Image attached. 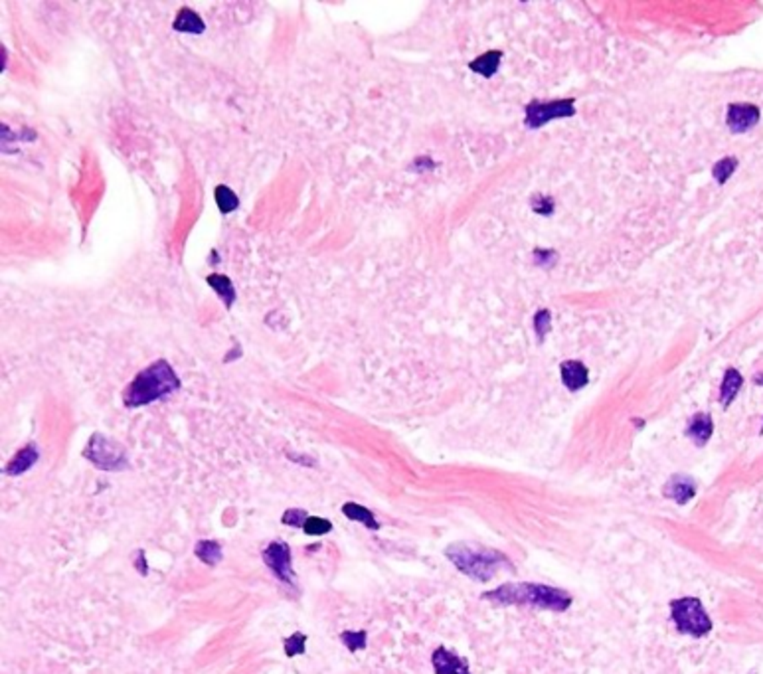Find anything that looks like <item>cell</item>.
Here are the masks:
<instances>
[{
    "instance_id": "7a4b0ae2",
    "label": "cell",
    "mask_w": 763,
    "mask_h": 674,
    "mask_svg": "<svg viewBox=\"0 0 763 674\" xmlns=\"http://www.w3.org/2000/svg\"><path fill=\"white\" fill-rule=\"evenodd\" d=\"M445 556L451 560V564L471 580L489 581L505 569L514 572V565L507 554L480 544L457 542L445 550Z\"/></svg>"
},
{
    "instance_id": "4316f807",
    "label": "cell",
    "mask_w": 763,
    "mask_h": 674,
    "mask_svg": "<svg viewBox=\"0 0 763 674\" xmlns=\"http://www.w3.org/2000/svg\"><path fill=\"white\" fill-rule=\"evenodd\" d=\"M137 556H139V562H137V567H139V572H141V574H143V576H144V574H146L148 569H146V565H143V556H144L143 550H139V552H137Z\"/></svg>"
},
{
    "instance_id": "cb8c5ba5",
    "label": "cell",
    "mask_w": 763,
    "mask_h": 674,
    "mask_svg": "<svg viewBox=\"0 0 763 674\" xmlns=\"http://www.w3.org/2000/svg\"><path fill=\"white\" fill-rule=\"evenodd\" d=\"M736 166H738V160H736L733 157H728V158H724V160H720V162L714 166V178L718 180V182H726V180L731 176V173L736 171Z\"/></svg>"
},
{
    "instance_id": "2e32d148",
    "label": "cell",
    "mask_w": 763,
    "mask_h": 674,
    "mask_svg": "<svg viewBox=\"0 0 763 674\" xmlns=\"http://www.w3.org/2000/svg\"><path fill=\"white\" fill-rule=\"evenodd\" d=\"M742 384H744L742 374H740L738 370L730 368V370L726 372V376H724L722 388H720V402H722V406H724V408H728L731 402H733V398L738 395L740 388H742Z\"/></svg>"
},
{
    "instance_id": "30bf717a",
    "label": "cell",
    "mask_w": 763,
    "mask_h": 674,
    "mask_svg": "<svg viewBox=\"0 0 763 674\" xmlns=\"http://www.w3.org/2000/svg\"><path fill=\"white\" fill-rule=\"evenodd\" d=\"M760 121V109L749 103H736L728 109V125L731 131L742 133Z\"/></svg>"
},
{
    "instance_id": "52a82bcc",
    "label": "cell",
    "mask_w": 763,
    "mask_h": 674,
    "mask_svg": "<svg viewBox=\"0 0 763 674\" xmlns=\"http://www.w3.org/2000/svg\"><path fill=\"white\" fill-rule=\"evenodd\" d=\"M573 113V101H556V103H536L526 111V125L540 127L550 119L566 117Z\"/></svg>"
},
{
    "instance_id": "4fadbf2b",
    "label": "cell",
    "mask_w": 763,
    "mask_h": 674,
    "mask_svg": "<svg viewBox=\"0 0 763 674\" xmlns=\"http://www.w3.org/2000/svg\"><path fill=\"white\" fill-rule=\"evenodd\" d=\"M562 380L572 392H575V390H579L588 384V368L582 362H564L562 364Z\"/></svg>"
},
{
    "instance_id": "9c48e42d",
    "label": "cell",
    "mask_w": 763,
    "mask_h": 674,
    "mask_svg": "<svg viewBox=\"0 0 763 674\" xmlns=\"http://www.w3.org/2000/svg\"><path fill=\"white\" fill-rule=\"evenodd\" d=\"M431 662H433V668L437 674H471L469 662L459 655L451 653L445 646H439V649L433 651Z\"/></svg>"
},
{
    "instance_id": "7c38bea8",
    "label": "cell",
    "mask_w": 763,
    "mask_h": 674,
    "mask_svg": "<svg viewBox=\"0 0 763 674\" xmlns=\"http://www.w3.org/2000/svg\"><path fill=\"white\" fill-rule=\"evenodd\" d=\"M712 431H714V424H712V417L708 413H696L686 427V435L698 447L708 443V439L712 437Z\"/></svg>"
},
{
    "instance_id": "5b68a950",
    "label": "cell",
    "mask_w": 763,
    "mask_h": 674,
    "mask_svg": "<svg viewBox=\"0 0 763 674\" xmlns=\"http://www.w3.org/2000/svg\"><path fill=\"white\" fill-rule=\"evenodd\" d=\"M83 457L101 470H123L127 469L129 465L123 447H119L117 443L109 441L101 433L91 435L87 447L83 449Z\"/></svg>"
},
{
    "instance_id": "603a6c76",
    "label": "cell",
    "mask_w": 763,
    "mask_h": 674,
    "mask_svg": "<svg viewBox=\"0 0 763 674\" xmlns=\"http://www.w3.org/2000/svg\"><path fill=\"white\" fill-rule=\"evenodd\" d=\"M305 649H307V635H302V633H293L289 639H285V655L291 659V657H299V655H302L305 653Z\"/></svg>"
},
{
    "instance_id": "7402d4cb",
    "label": "cell",
    "mask_w": 763,
    "mask_h": 674,
    "mask_svg": "<svg viewBox=\"0 0 763 674\" xmlns=\"http://www.w3.org/2000/svg\"><path fill=\"white\" fill-rule=\"evenodd\" d=\"M368 635H366V631H344V633H340V641L344 643V646L349 649V651H352V653H356V651H364L366 644H368Z\"/></svg>"
},
{
    "instance_id": "d4e9b609",
    "label": "cell",
    "mask_w": 763,
    "mask_h": 674,
    "mask_svg": "<svg viewBox=\"0 0 763 674\" xmlns=\"http://www.w3.org/2000/svg\"><path fill=\"white\" fill-rule=\"evenodd\" d=\"M307 518H309V512H307V510H301V508H291V510H287L285 514H283L281 522L287 524V526H297V528H302V524H305V520H307Z\"/></svg>"
},
{
    "instance_id": "9a60e30c",
    "label": "cell",
    "mask_w": 763,
    "mask_h": 674,
    "mask_svg": "<svg viewBox=\"0 0 763 674\" xmlns=\"http://www.w3.org/2000/svg\"><path fill=\"white\" fill-rule=\"evenodd\" d=\"M175 30L178 32H184V34H202L204 32V22H202V18L196 14L192 8H188V6H184L178 14H176V20H175Z\"/></svg>"
},
{
    "instance_id": "83f0119b",
    "label": "cell",
    "mask_w": 763,
    "mask_h": 674,
    "mask_svg": "<svg viewBox=\"0 0 763 674\" xmlns=\"http://www.w3.org/2000/svg\"><path fill=\"white\" fill-rule=\"evenodd\" d=\"M755 384H760V386H763V374H760V376H755Z\"/></svg>"
},
{
    "instance_id": "44dd1931",
    "label": "cell",
    "mask_w": 763,
    "mask_h": 674,
    "mask_svg": "<svg viewBox=\"0 0 763 674\" xmlns=\"http://www.w3.org/2000/svg\"><path fill=\"white\" fill-rule=\"evenodd\" d=\"M331 530H333L331 520L320 517H309L302 524V532L309 534V536H322V534H329Z\"/></svg>"
},
{
    "instance_id": "f1b7e54d",
    "label": "cell",
    "mask_w": 763,
    "mask_h": 674,
    "mask_svg": "<svg viewBox=\"0 0 763 674\" xmlns=\"http://www.w3.org/2000/svg\"><path fill=\"white\" fill-rule=\"evenodd\" d=\"M762 435H763V427H762Z\"/></svg>"
},
{
    "instance_id": "ffe728a7",
    "label": "cell",
    "mask_w": 763,
    "mask_h": 674,
    "mask_svg": "<svg viewBox=\"0 0 763 674\" xmlns=\"http://www.w3.org/2000/svg\"><path fill=\"white\" fill-rule=\"evenodd\" d=\"M214 198H216V204L220 206V210H222V212H225V214L234 212V210H236V208H238V204H239L238 196L234 194V190L230 188V186H223V184H220V186L216 188V192H214Z\"/></svg>"
},
{
    "instance_id": "ac0fdd59",
    "label": "cell",
    "mask_w": 763,
    "mask_h": 674,
    "mask_svg": "<svg viewBox=\"0 0 763 674\" xmlns=\"http://www.w3.org/2000/svg\"><path fill=\"white\" fill-rule=\"evenodd\" d=\"M208 285L220 295V297L223 298V303L230 307L232 305V301L236 298V291H234V285H232V281L225 277V275H210L208 277Z\"/></svg>"
},
{
    "instance_id": "277c9868",
    "label": "cell",
    "mask_w": 763,
    "mask_h": 674,
    "mask_svg": "<svg viewBox=\"0 0 763 674\" xmlns=\"http://www.w3.org/2000/svg\"><path fill=\"white\" fill-rule=\"evenodd\" d=\"M670 617L678 633L700 639L712 631V619L698 597H681L670 601Z\"/></svg>"
},
{
    "instance_id": "d6986e66",
    "label": "cell",
    "mask_w": 763,
    "mask_h": 674,
    "mask_svg": "<svg viewBox=\"0 0 763 674\" xmlns=\"http://www.w3.org/2000/svg\"><path fill=\"white\" fill-rule=\"evenodd\" d=\"M498 62H500V52H489V54L480 56L478 60L471 63V69L478 72L485 78H491L498 67Z\"/></svg>"
},
{
    "instance_id": "6da1fadb",
    "label": "cell",
    "mask_w": 763,
    "mask_h": 674,
    "mask_svg": "<svg viewBox=\"0 0 763 674\" xmlns=\"http://www.w3.org/2000/svg\"><path fill=\"white\" fill-rule=\"evenodd\" d=\"M483 599L496 603V605H528L534 609L542 611H556L564 613L572 607L573 597L552 585L544 583H530V581H520V583H502L496 589L487 591Z\"/></svg>"
},
{
    "instance_id": "e0dca14e",
    "label": "cell",
    "mask_w": 763,
    "mask_h": 674,
    "mask_svg": "<svg viewBox=\"0 0 763 674\" xmlns=\"http://www.w3.org/2000/svg\"><path fill=\"white\" fill-rule=\"evenodd\" d=\"M194 554L200 562H204L206 565H216L223 556L222 544L216 542V540H200L196 546H194Z\"/></svg>"
},
{
    "instance_id": "3957f363",
    "label": "cell",
    "mask_w": 763,
    "mask_h": 674,
    "mask_svg": "<svg viewBox=\"0 0 763 674\" xmlns=\"http://www.w3.org/2000/svg\"><path fill=\"white\" fill-rule=\"evenodd\" d=\"M180 388V380L175 374L173 366L166 360L153 362L148 368L141 370L135 380L127 386L123 393V402L127 408H139L153 404L160 398L176 392Z\"/></svg>"
},
{
    "instance_id": "8992f818",
    "label": "cell",
    "mask_w": 763,
    "mask_h": 674,
    "mask_svg": "<svg viewBox=\"0 0 763 674\" xmlns=\"http://www.w3.org/2000/svg\"><path fill=\"white\" fill-rule=\"evenodd\" d=\"M291 560H293L291 548H289V544L283 542V540L271 542L269 546L263 550V562H265V565L283 583H291L293 585L295 583V572H293Z\"/></svg>"
},
{
    "instance_id": "5bb4252c",
    "label": "cell",
    "mask_w": 763,
    "mask_h": 674,
    "mask_svg": "<svg viewBox=\"0 0 763 674\" xmlns=\"http://www.w3.org/2000/svg\"><path fill=\"white\" fill-rule=\"evenodd\" d=\"M342 514L349 518V520H354V522H360V524H364L368 530H380V522L376 520V517H374V512L372 510H368V508H364V506H360V504H356V502H346V504H342Z\"/></svg>"
},
{
    "instance_id": "ba28073f",
    "label": "cell",
    "mask_w": 763,
    "mask_h": 674,
    "mask_svg": "<svg viewBox=\"0 0 763 674\" xmlns=\"http://www.w3.org/2000/svg\"><path fill=\"white\" fill-rule=\"evenodd\" d=\"M663 497L676 504H686L696 497V481L688 475H672L663 486Z\"/></svg>"
},
{
    "instance_id": "8fae6325",
    "label": "cell",
    "mask_w": 763,
    "mask_h": 674,
    "mask_svg": "<svg viewBox=\"0 0 763 674\" xmlns=\"http://www.w3.org/2000/svg\"><path fill=\"white\" fill-rule=\"evenodd\" d=\"M38 459H40V451H38V447L36 445H26L24 449H20L10 461H8V465L4 467V472L8 475V477H18V475H22V472H26V470H30L38 463Z\"/></svg>"
},
{
    "instance_id": "484cf974",
    "label": "cell",
    "mask_w": 763,
    "mask_h": 674,
    "mask_svg": "<svg viewBox=\"0 0 763 674\" xmlns=\"http://www.w3.org/2000/svg\"><path fill=\"white\" fill-rule=\"evenodd\" d=\"M534 323H536V330H538L540 334H544V332L548 330V325H550V316H548L546 311H542V313L536 316V320H534Z\"/></svg>"
}]
</instances>
